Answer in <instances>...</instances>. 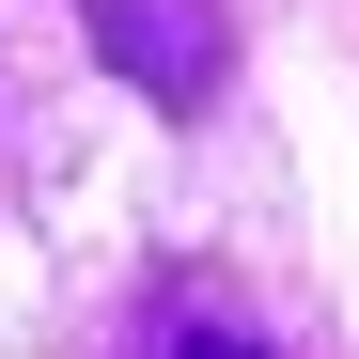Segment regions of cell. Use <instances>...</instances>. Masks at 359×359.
<instances>
[{
  "instance_id": "cell-1",
  "label": "cell",
  "mask_w": 359,
  "mask_h": 359,
  "mask_svg": "<svg viewBox=\"0 0 359 359\" xmlns=\"http://www.w3.org/2000/svg\"><path fill=\"white\" fill-rule=\"evenodd\" d=\"M79 32H94V63L141 109H219V79H234L219 0H79Z\"/></svg>"
},
{
  "instance_id": "cell-2",
  "label": "cell",
  "mask_w": 359,
  "mask_h": 359,
  "mask_svg": "<svg viewBox=\"0 0 359 359\" xmlns=\"http://www.w3.org/2000/svg\"><path fill=\"white\" fill-rule=\"evenodd\" d=\"M156 359H266V344L234 328L219 297H156Z\"/></svg>"
}]
</instances>
